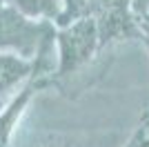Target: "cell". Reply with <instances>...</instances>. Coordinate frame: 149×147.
<instances>
[{
    "instance_id": "1",
    "label": "cell",
    "mask_w": 149,
    "mask_h": 147,
    "mask_svg": "<svg viewBox=\"0 0 149 147\" xmlns=\"http://www.w3.org/2000/svg\"><path fill=\"white\" fill-rule=\"evenodd\" d=\"M40 27L18 9H0V51L31 58L38 49Z\"/></svg>"
},
{
    "instance_id": "2",
    "label": "cell",
    "mask_w": 149,
    "mask_h": 147,
    "mask_svg": "<svg viewBox=\"0 0 149 147\" xmlns=\"http://www.w3.org/2000/svg\"><path fill=\"white\" fill-rule=\"evenodd\" d=\"M98 29L91 18L78 20L71 27L60 34V58H62V69H71L87 60L96 47Z\"/></svg>"
},
{
    "instance_id": "3",
    "label": "cell",
    "mask_w": 149,
    "mask_h": 147,
    "mask_svg": "<svg viewBox=\"0 0 149 147\" xmlns=\"http://www.w3.org/2000/svg\"><path fill=\"white\" fill-rule=\"evenodd\" d=\"M27 71H29V62L22 56L0 51V92L13 87Z\"/></svg>"
},
{
    "instance_id": "4",
    "label": "cell",
    "mask_w": 149,
    "mask_h": 147,
    "mask_svg": "<svg viewBox=\"0 0 149 147\" xmlns=\"http://www.w3.org/2000/svg\"><path fill=\"white\" fill-rule=\"evenodd\" d=\"M11 5L27 18H42L58 11L60 0H11Z\"/></svg>"
},
{
    "instance_id": "5",
    "label": "cell",
    "mask_w": 149,
    "mask_h": 147,
    "mask_svg": "<svg viewBox=\"0 0 149 147\" xmlns=\"http://www.w3.org/2000/svg\"><path fill=\"white\" fill-rule=\"evenodd\" d=\"M143 2H147V0H143Z\"/></svg>"
}]
</instances>
